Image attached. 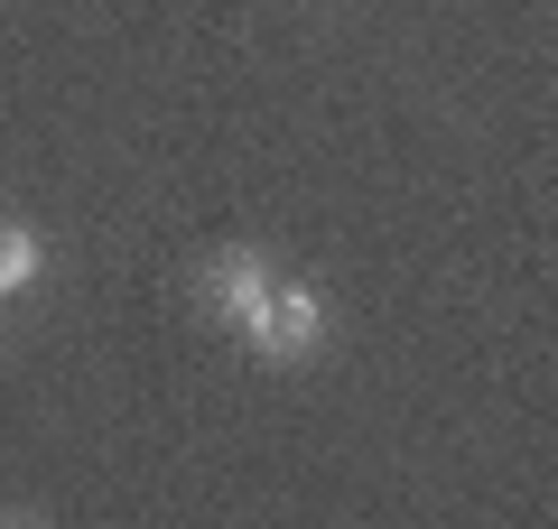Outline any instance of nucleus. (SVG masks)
Masks as SVG:
<instances>
[{
  "label": "nucleus",
  "mask_w": 558,
  "mask_h": 529,
  "mask_svg": "<svg viewBox=\"0 0 558 529\" xmlns=\"http://www.w3.org/2000/svg\"><path fill=\"white\" fill-rule=\"evenodd\" d=\"M326 334H336V307H326V288H317V279H279L270 307H260V325L242 334V344H252L260 362H279V372H289V362H317Z\"/></svg>",
  "instance_id": "2"
},
{
  "label": "nucleus",
  "mask_w": 558,
  "mask_h": 529,
  "mask_svg": "<svg viewBox=\"0 0 558 529\" xmlns=\"http://www.w3.org/2000/svg\"><path fill=\"white\" fill-rule=\"evenodd\" d=\"M270 288H279V260L260 251V242H223V251H205V260H196V307L215 316V325H233V334H252V325H260Z\"/></svg>",
  "instance_id": "1"
},
{
  "label": "nucleus",
  "mask_w": 558,
  "mask_h": 529,
  "mask_svg": "<svg viewBox=\"0 0 558 529\" xmlns=\"http://www.w3.org/2000/svg\"><path fill=\"white\" fill-rule=\"evenodd\" d=\"M47 279V233L38 223H0V297H20Z\"/></svg>",
  "instance_id": "3"
}]
</instances>
